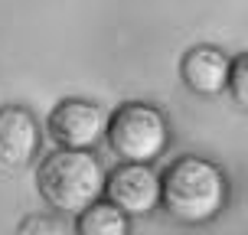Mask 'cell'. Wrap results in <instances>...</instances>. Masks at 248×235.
Returning <instances> with one entry per match:
<instances>
[{
    "instance_id": "ba28073f",
    "label": "cell",
    "mask_w": 248,
    "mask_h": 235,
    "mask_svg": "<svg viewBox=\"0 0 248 235\" xmlns=\"http://www.w3.org/2000/svg\"><path fill=\"white\" fill-rule=\"evenodd\" d=\"M75 232L78 235H131V219L111 203L98 199L88 206L82 216H75Z\"/></svg>"
},
{
    "instance_id": "277c9868",
    "label": "cell",
    "mask_w": 248,
    "mask_h": 235,
    "mask_svg": "<svg viewBox=\"0 0 248 235\" xmlns=\"http://www.w3.org/2000/svg\"><path fill=\"white\" fill-rule=\"evenodd\" d=\"M46 127L59 150H92L108 131V114L95 101L65 98L49 111Z\"/></svg>"
},
{
    "instance_id": "5b68a950",
    "label": "cell",
    "mask_w": 248,
    "mask_h": 235,
    "mask_svg": "<svg viewBox=\"0 0 248 235\" xmlns=\"http://www.w3.org/2000/svg\"><path fill=\"white\" fill-rule=\"evenodd\" d=\"M105 203L131 216H150L160 206V173L144 163H121L105 173Z\"/></svg>"
},
{
    "instance_id": "8992f818",
    "label": "cell",
    "mask_w": 248,
    "mask_h": 235,
    "mask_svg": "<svg viewBox=\"0 0 248 235\" xmlns=\"http://www.w3.org/2000/svg\"><path fill=\"white\" fill-rule=\"evenodd\" d=\"M39 150V124L20 105L0 108V163L3 167H26Z\"/></svg>"
},
{
    "instance_id": "52a82bcc",
    "label": "cell",
    "mask_w": 248,
    "mask_h": 235,
    "mask_svg": "<svg viewBox=\"0 0 248 235\" xmlns=\"http://www.w3.org/2000/svg\"><path fill=\"white\" fill-rule=\"evenodd\" d=\"M229 69L232 59L216 46H193L180 59V75H183V85L189 92H196L202 98L212 95H222L229 88Z\"/></svg>"
},
{
    "instance_id": "6da1fadb",
    "label": "cell",
    "mask_w": 248,
    "mask_h": 235,
    "mask_svg": "<svg viewBox=\"0 0 248 235\" xmlns=\"http://www.w3.org/2000/svg\"><path fill=\"white\" fill-rule=\"evenodd\" d=\"M229 203V180L222 167L206 157L186 154L160 176V206L183 225L212 222Z\"/></svg>"
},
{
    "instance_id": "9c48e42d",
    "label": "cell",
    "mask_w": 248,
    "mask_h": 235,
    "mask_svg": "<svg viewBox=\"0 0 248 235\" xmlns=\"http://www.w3.org/2000/svg\"><path fill=\"white\" fill-rule=\"evenodd\" d=\"M235 105L248 108V52H242L238 59H232V69H229V88H225Z\"/></svg>"
},
{
    "instance_id": "3957f363",
    "label": "cell",
    "mask_w": 248,
    "mask_h": 235,
    "mask_svg": "<svg viewBox=\"0 0 248 235\" xmlns=\"http://www.w3.org/2000/svg\"><path fill=\"white\" fill-rule=\"evenodd\" d=\"M108 144L124 163H144L157 160L170 144V124L160 108L147 101H127L108 118Z\"/></svg>"
},
{
    "instance_id": "7a4b0ae2",
    "label": "cell",
    "mask_w": 248,
    "mask_h": 235,
    "mask_svg": "<svg viewBox=\"0 0 248 235\" xmlns=\"http://www.w3.org/2000/svg\"><path fill=\"white\" fill-rule=\"evenodd\" d=\"M36 186L52 209L82 216L105 196V170L92 150H52L39 163Z\"/></svg>"
}]
</instances>
